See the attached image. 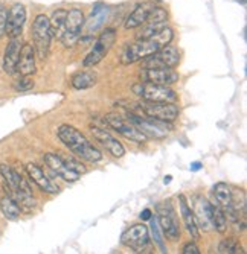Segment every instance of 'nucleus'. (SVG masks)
Returning <instances> with one entry per match:
<instances>
[{
    "instance_id": "nucleus-1",
    "label": "nucleus",
    "mask_w": 247,
    "mask_h": 254,
    "mask_svg": "<svg viewBox=\"0 0 247 254\" xmlns=\"http://www.w3.org/2000/svg\"><path fill=\"white\" fill-rule=\"evenodd\" d=\"M172 37H174L172 29L165 26L162 31H159L150 38H139L127 46L125 51L121 55V63L124 65H128V64L142 61L148 58L150 55H153L154 52H157L161 48H164V46L169 44Z\"/></svg>"
},
{
    "instance_id": "nucleus-2",
    "label": "nucleus",
    "mask_w": 247,
    "mask_h": 254,
    "mask_svg": "<svg viewBox=\"0 0 247 254\" xmlns=\"http://www.w3.org/2000/svg\"><path fill=\"white\" fill-rule=\"evenodd\" d=\"M58 138L69 148L77 157L88 161V163H98L102 160V154L98 148L90 143V140L75 127L71 125H61L57 131Z\"/></svg>"
},
{
    "instance_id": "nucleus-3",
    "label": "nucleus",
    "mask_w": 247,
    "mask_h": 254,
    "mask_svg": "<svg viewBox=\"0 0 247 254\" xmlns=\"http://www.w3.org/2000/svg\"><path fill=\"white\" fill-rule=\"evenodd\" d=\"M134 108L131 113L144 114L147 118L157 119L162 122H174L178 118V107L175 102H150L144 101L139 104H133Z\"/></svg>"
},
{
    "instance_id": "nucleus-4",
    "label": "nucleus",
    "mask_w": 247,
    "mask_h": 254,
    "mask_svg": "<svg viewBox=\"0 0 247 254\" xmlns=\"http://www.w3.org/2000/svg\"><path fill=\"white\" fill-rule=\"evenodd\" d=\"M51 26H49V18L44 14H38L32 23V46L35 55L40 60H44L49 54L51 48Z\"/></svg>"
},
{
    "instance_id": "nucleus-5",
    "label": "nucleus",
    "mask_w": 247,
    "mask_h": 254,
    "mask_svg": "<svg viewBox=\"0 0 247 254\" xmlns=\"http://www.w3.org/2000/svg\"><path fill=\"white\" fill-rule=\"evenodd\" d=\"M133 93L142 98L144 101L150 102H175L177 95L172 88L168 85H159V84H150V82H138L131 87Z\"/></svg>"
},
{
    "instance_id": "nucleus-6",
    "label": "nucleus",
    "mask_w": 247,
    "mask_h": 254,
    "mask_svg": "<svg viewBox=\"0 0 247 254\" xmlns=\"http://www.w3.org/2000/svg\"><path fill=\"white\" fill-rule=\"evenodd\" d=\"M156 219L159 222V227L162 230V233L171 239V241H177L180 238V227H178V221H177V215L175 210L171 204V201H162L156 205Z\"/></svg>"
},
{
    "instance_id": "nucleus-7",
    "label": "nucleus",
    "mask_w": 247,
    "mask_h": 254,
    "mask_svg": "<svg viewBox=\"0 0 247 254\" xmlns=\"http://www.w3.org/2000/svg\"><path fill=\"white\" fill-rule=\"evenodd\" d=\"M115 41H116V31L113 28H108V29L102 31L101 35L96 38L90 52H88L87 57L84 58L82 65L87 68V67H93V65L99 64L105 58V55L110 52V49L113 48Z\"/></svg>"
},
{
    "instance_id": "nucleus-8",
    "label": "nucleus",
    "mask_w": 247,
    "mask_h": 254,
    "mask_svg": "<svg viewBox=\"0 0 247 254\" xmlns=\"http://www.w3.org/2000/svg\"><path fill=\"white\" fill-rule=\"evenodd\" d=\"M127 119L134 127H136L141 132H144L147 137H151V138H164L171 131V127L168 125L169 122H162V121H157V119H151V118L141 116V114L131 113V111H128Z\"/></svg>"
},
{
    "instance_id": "nucleus-9",
    "label": "nucleus",
    "mask_w": 247,
    "mask_h": 254,
    "mask_svg": "<svg viewBox=\"0 0 247 254\" xmlns=\"http://www.w3.org/2000/svg\"><path fill=\"white\" fill-rule=\"evenodd\" d=\"M104 122L111 127L113 129H116L119 134H122L124 137L130 138L131 142H136V143H145L148 140V137L141 132L136 127H134L128 119L119 116L116 113H108L104 116Z\"/></svg>"
},
{
    "instance_id": "nucleus-10",
    "label": "nucleus",
    "mask_w": 247,
    "mask_h": 254,
    "mask_svg": "<svg viewBox=\"0 0 247 254\" xmlns=\"http://www.w3.org/2000/svg\"><path fill=\"white\" fill-rule=\"evenodd\" d=\"M85 23L84 14L81 9L74 8L71 11H67V17H66V32L61 37V41L66 48H72L74 44H77V41L80 40L81 35V29Z\"/></svg>"
},
{
    "instance_id": "nucleus-11",
    "label": "nucleus",
    "mask_w": 247,
    "mask_h": 254,
    "mask_svg": "<svg viewBox=\"0 0 247 254\" xmlns=\"http://www.w3.org/2000/svg\"><path fill=\"white\" fill-rule=\"evenodd\" d=\"M142 61H144V68H153V67L174 68L178 63H180V52H178V49L174 48V46L166 44Z\"/></svg>"
},
{
    "instance_id": "nucleus-12",
    "label": "nucleus",
    "mask_w": 247,
    "mask_h": 254,
    "mask_svg": "<svg viewBox=\"0 0 247 254\" xmlns=\"http://www.w3.org/2000/svg\"><path fill=\"white\" fill-rule=\"evenodd\" d=\"M121 244L125 245L127 248H131L133 251H142L148 247L150 244V230L145 224H136L130 227L128 230L122 233L121 236Z\"/></svg>"
},
{
    "instance_id": "nucleus-13",
    "label": "nucleus",
    "mask_w": 247,
    "mask_h": 254,
    "mask_svg": "<svg viewBox=\"0 0 247 254\" xmlns=\"http://www.w3.org/2000/svg\"><path fill=\"white\" fill-rule=\"evenodd\" d=\"M192 215L194 221L197 224L198 230H203V232H209L214 228L212 225V209H211V202L203 198L201 195H194L192 196Z\"/></svg>"
},
{
    "instance_id": "nucleus-14",
    "label": "nucleus",
    "mask_w": 247,
    "mask_h": 254,
    "mask_svg": "<svg viewBox=\"0 0 247 254\" xmlns=\"http://www.w3.org/2000/svg\"><path fill=\"white\" fill-rule=\"evenodd\" d=\"M178 73L169 67H153L144 68L141 72V81L159 85H171L178 81Z\"/></svg>"
},
{
    "instance_id": "nucleus-15",
    "label": "nucleus",
    "mask_w": 247,
    "mask_h": 254,
    "mask_svg": "<svg viewBox=\"0 0 247 254\" xmlns=\"http://www.w3.org/2000/svg\"><path fill=\"white\" fill-rule=\"evenodd\" d=\"M44 163H46V166L51 169V172L54 175H57L58 178H61L64 181L75 183L80 178V175L77 172H74L69 166L64 163V160L61 158L60 154H55V152L44 154Z\"/></svg>"
},
{
    "instance_id": "nucleus-16",
    "label": "nucleus",
    "mask_w": 247,
    "mask_h": 254,
    "mask_svg": "<svg viewBox=\"0 0 247 254\" xmlns=\"http://www.w3.org/2000/svg\"><path fill=\"white\" fill-rule=\"evenodd\" d=\"M26 23V9L21 3H15L8 11L6 18V35L9 38H17L21 35Z\"/></svg>"
},
{
    "instance_id": "nucleus-17",
    "label": "nucleus",
    "mask_w": 247,
    "mask_h": 254,
    "mask_svg": "<svg viewBox=\"0 0 247 254\" xmlns=\"http://www.w3.org/2000/svg\"><path fill=\"white\" fill-rule=\"evenodd\" d=\"M35 51L32 43H25L21 44V51H20V57L17 61V67L15 72L21 76H31L37 72L35 67Z\"/></svg>"
},
{
    "instance_id": "nucleus-18",
    "label": "nucleus",
    "mask_w": 247,
    "mask_h": 254,
    "mask_svg": "<svg viewBox=\"0 0 247 254\" xmlns=\"http://www.w3.org/2000/svg\"><path fill=\"white\" fill-rule=\"evenodd\" d=\"M90 129H92V134H93V137H95V140L99 142L111 155H113V157H118V158L124 157L125 148L122 146L121 142H118V138H115L107 129H102V128H99V127H92Z\"/></svg>"
},
{
    "instance_id": "nucleus-19",
    "label": "nucleus",
    "mask_w": 247,
    "mask_h": 254,
    "mask_svg": "<svg viewBox=\"0 0 247 254\" xmlns=\"http://www.w3.org/2000/svg\"><path fill=\"white\" fill-rule=\"evenodd\" d=\"M26 172H28V177L32 183L37 184V188L44 192V193H58V186L52 183V180L44 174V171L38 166V165H34V163H29L26 165Z\"/></svg>"
},
{
    "instance_id": "nucleus-20",
    "label": "nucleus",
    "mask_w": 247,
    "mask_h": 254,
    "mask_svg": "<svg viewBox=\"0 0 247 254\" xmlns=\"http://www.w3.org/2000/svg\"><path fill=\"white\" fill-rule=\"evenodd\" d=\"M20 51H21V41L20 37L17 38H11L5 54H3V60H2V68L3 72L8 75H14L15 73V67H17V61L20 57Z\"/></svg>"
},
{
    "instance_id": "nucleus-21",
    "label": "nucleus",
    "mask_w": 247,
    "mask_h": 254,
    "mask_svg": "<svg viewBox=\"0 0 247 254\" xmlns=\"http://www.w3.org/2000/svg\"><path fill=\"white\" fill-rule=\"evenodd\" d=\"M154 6L150 5V3L138 5L136 8H134V11L127 17V20L124 23L125 29H136V28L142 26L144 23L147 21V18H148V15H150V12H151Z\"/></svg>"
},
{
    "instance_id": "nucleus-22",
    "label": "nucleus",
    "mask_w": 247,
    "mask_h": 254,
    "mask_svg": "<svg viewBox=\"0 0 247 254\" xmlns=\"http://www.w3.org/2000/svg\"><path fill=\"white\" fill-rule=\"evenodd\" d=\"M178 201H180V212H182V218H183V222H185V227L189 232V235L194 238V239H198L200 238V232L197 228V224L194 221V215H192V210L191 207L188 205V201L183 195L178 196Z\"/></svg>"
},
{
    "instance_id": "nucleus-23",
    "label": "nucleus",
    "mask_w": 247,
    "mask_h": 254,
    "mask_svg": "<svg viewBox=\"0 0 247 254\" xmlns=\"http://www.w3.org/2000/svg\"><path fill=\"white\" fill-rule=\"evenodd\" d=\"M0 210H2L3 216L8 221H17L20 218V213H21V207L18 205V202L12 196L5 195V196L0 198Z\"/></svg>"
},
{
    "instance_id": "nucleus-24",
    "label": "nucleus",
    "mask_w": 247,
    "mask_h": 254,
    "mask_svg": "<svg viewBox=\"0 0 247 254\" xmlns=\"http://www.w3.org/2000/svg\"><path fill=\"white\" fill-rule=\"evenodd\" d=\"M66 17H67L66 9H57V11H54L52 17L49 18L51 34H52V37H55L58 40H61V37L66 32Z\"/></svg>"
},
{
    "instance_id": "nucleus-25",
    "label": "nucleus",
    "mask_w": 247,
    "mask_h": 254,
    "mask_svg": "<svg viewBox=\"0 0 247 254\" xmlns=\"http://www.w3.org/2000/svg\"><path fill=\"white\" fill-rule=\"evenodd\" d=\"M107 14H108V8L105 5H101V3L95 5L90 17L87 20V32H93V31L99 29L104 25Z\"/></svg>"
},
{
    "instance_id": "nucleus-26",
    "label": "nucleus",
    "mask_w": 247,
    "mask_h": 254,
    "mask_svg": "<svg viewBox=\"0 0 247 254\" xmlns=\"http://www.w3.org/2000/svg\"><path fill=\"white\" fill-rule=\"evenodd\" d=\"M71 84L77 90H85V88H92L96 84V75L90 70H82L78 72L72 76Z\"/></svg>"
},
{
    "instance_id": "nucleus-27",
    "label": "nucleus",
    "mask_w": 247,
    "mask_h": 254,
    "mask_svg": "<svg viewBox=\"0 0 247 254\" xmlns=\"http://www.w3.org/2000/svg\"><path fill=\"white\" fill-rule=\"evenodd\" d=\"M211 209H212V225H214V228L217 230L218 233H224L228 230V218H226V215H224L223 209L215 201L211 202Z\"/></svg>"
},
{
    "instance_id": "nucleus-28",
    "label": "nucleus",
    "mask_w": 247,
    "mask_h": 254,
    "mask_svg": "<svg viewBox=\"0 0 247 254\" xmlns=\"http://www.w3.org/2000/svg\"><path fill=\"white\" fill-rule=\"evenodd\" d=\"M218 253L221 254H244V248L240 245V242L235 238H228L223 239L218 245Z\"/></svg>"
},
{
    "instance_id": "nucleus-29",
    "label": "nucleus",
    "mask_w": 247,
    "mask_h": 254,
    "mask_svg": "<svg viewBox=\"0 0 247 254\" xmlns=\"http://www.w3.org/2000/svg\"><path fill=\"white\" fill-rule=\"evenodd\" d=\"M151 221V225H150V232H151V236H153V241L156 242V245L161 248L162 253H166V248H165V244H164V239H162V230L159 227V222H157L156 216H151L150 218Z\"/></svg>"
},
{
    "instance_id": "nucleus-30",
    "label": "nucleus",
    "mask_w": 247,
    "mask_h": 254,
    "mask_svg": "<svg viewBox=\"0 0 247 254\" xmlns=\"http://www.w3.org/2000/svg\"><path fill=\"white\" fill-rule=\"evenodd\" d=\"M61 155V158L64 160V163L69 166L74 172H77L78 175H81V174H85L87 172V168L82 165V163H80L78 160H75L74 157H67V155H63V154H60Z\"/></svg>"
},
{
    "instance_id": "nucleus-31",
    "label": "nucleus",
    "mask_w": 247,
    "mask_h": 254,
    "mask_svg": "<svg viewBox=\"0 0 247 254\" xmlns=\"http://www.w3.org/2000/svg\"><path fill=\"white\" fill-rule=\"evenodd\" d=\"M34 85H35V82L32 81L31 76H21V75H20V78L14 82V88H15L17 91H29V90L34 88Z\"/></svg>"
},
{
    "instance_id": "nucleus-32",
    "label": "nucleus",
    "mask_w": 247,
    "mask_h": 254,
    "mask_svg": "<svg viewBox=\"0 0 247 254\" xmlns=\"http://www.w3.org/2000/svg\"><path fill=\"white\" fill-rule=\"evenodd\" d=\"M6 18H8V9L5 6H0V40L6 35Z\"/></svg>"
},
{
    "instance_id": "nucleus-33",
    "label": "nucleus",
    "mask_w": 247,
    "mask_h": 254,
    "mask_svg": "<svg viewBox=\"0 0 247 254\" xmlns=\"http://www.w3.org/2000/svg\"><path fill=\"white\" fill-rule=\"evenodd\" d=\"M182 253L183 254H200V250H198V247L194 242H189V244H186L183 247V251Z\"/></svg>"
},
{
    "instance_id": "nucleus-34",
    "label": "nucleus",
    "mask_w": 247,
    "mask_h": 254,
    "mask_svg": "<svg viewBox=\"0 0 247 254\" xmlns=\"http://www.w3.org/2000/svg\"><path fill=\"white\" fill-rule=\"evenodd\" d=\"M151 216H153V212H151L150 209H145V210L141 213V219H142V221H148Z\"/></svg>"
},
{
    "instance_id": "nucleus-35",
    "label": "nucleus",
    "mask_w": 247,
    "mask_h": 254,
    "mask_svg": "<svg viewBox=\"0 0 247 254\" xmlns=\"http://www.w3.org/2000/svg\"><path fill=\"white\" fill-rule=\"evenodd\" d=\"M201 169V165L198 163V161H195V163L191 165V171H200Z\"/></svg>"
},
{
    "instance_id": "nucleus-36",
    "label": "nucleus",
    "mask_w": 247,
    "mask_h": 254,
    "mask_svg": "<svg viewBox=\"0 0 247 254\" xmlns=\"http://www.w3.org/2000/svg\"><path fill=\"white\" fill-rule=\"evenodd\" d=\"M171 178H172V177H169V175H168V177H165V184L171 183Z\"/></svg>"
}]
</instances>
